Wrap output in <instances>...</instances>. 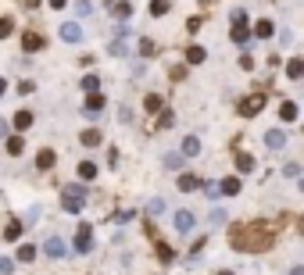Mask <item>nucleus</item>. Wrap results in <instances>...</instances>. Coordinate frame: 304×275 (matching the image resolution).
Wrapping results in <instances>:
<instances>
[{
    "label": "nucleus",
    "instance_id": "nucleus-1",
    "mask_svg": "<svg viewBox=\"0 0 304 275\" xmlns=\"http://www.w3.org/2000/svg\"><path fill=\"white\" fill-rule=\"evenodd\" d=\"M229 240L236 250H269L272 247V225L265 222H247V225H236L229 232Z\"/></svg>",
    "mask_w": 304,
    "mask_h": 275
},
{
    "label": "nucleus",
    "instance_id": "nucleus-2",
    "mask_svg": "<svg viewBox=\"0 0 304 275\" xmlns=\"http://www.w3.org/2000/svg\"><path fill=\"white\" fill-rule=\"evenodd\" d=\"M83 196H86L83 186H65V193H61V208H65L68 215H79V211H83Z\"/></svg>",
    "mask_w": 304,
    "mask_h": 275
},
{
    "label": "nucleus",
    "instance_id": "nucleus-3",
    "mask_svg": "<svg viewBox=\"0 0 304 275\" xmlns=\"http://www.w3.org/2000/svg\"><path fill=\"white\" fill-rule=\"evenodd\" d=\"M233 43L251 47V32H247V15H244V11H236V15H233Z\"/></svg>",
    "mask_w": 304,
    "mask_h": 275
},
{
    "label": "nucleus",
    "instance_id": "nucleus-4",
    "mask_svg": "<svg viewBox=\"0 0 304 275\" xmlns=\"http://www.w3.org/2000/svg\"><path fill=\"white\" fill-rule=\"evenodd\" d=\"M265 107V93H251V97H244L240 104H236V111L244 114V118H251V114H258Z\"/></svg>",
    "mask_w": 304,
    "mask_h": 275
},
{
    "label": "nucleus",
    "instance_id": "nucleus-5",
    "mask_svg": "<svg viewBox=\"0 0 304 275\" xmlns=\"http://www.w3.org/2000/svg\"><path fill=\"white\" fill-rule=\"evenodd\" d=\"M90 247H93V229L83 222V225H79V236H75V250H79V254H86Z\"/></svg>",
    "mask_w": 304,
    "mask_h": 275
},
{
    "label": "nucleus",
    "instance_id": "nucleus-6",
    "mask_svg": "<svg viewBox=\"0 0 304 275\" xmlns=\"http://www.w3.org/2000/svg\"><path fill=\"white\" fill-rule=\"evenodd\" d=\"M61 39H65V43H83V29L75 22H65L61 25Z\"/></svg>",
    "mask_w": 304,
    "mask_h": 275
},
{
    "label": "nucleus",
    "instance_id": "nucleus-7",
    "mask_svg": "<svg viewBox=\"0 0 304 275\" xmlns=\"http://www.w3.org/2000/svg\"><path fill=\"white\" fill-rule=\"evenodd\" d=\"M43 250H47V257H65V254H68V247H65L61 236H50V240L43 243Z\"/></svg>",
    "mask_w": 304,
    "mask_h": 275
},
{
    "label": "nucleus",
    "instance_id": "nucleus-8",
    "mask_svg": "<svg viewBox=\"0 0 304 275\" xmlns=\"http://www.w3.org/2000/svg\"><path fill=\"white\" fill-rule=\"evenodd\" d=\"M194 225H197L194 211H175V232H190Z\"/></svg>",
    "mask_w": 304,
    "mask_h": 275
},
{
    "label": "nucleus",
    "instance_id": "nucleus-9",
    "mask_svg": "<svg viewBox=\"0 0 304 275\" xmlns=\"http://www.w3.org/2000/svg\"><path fill=\"white\" fill-rule=\"evenodd\" d=\"M286 143V132L283 129H269V132H265V147H269V150H279Z\"/></svg>",
    "mask_w": 304,
    "mask_h": 275
},
{
    "label": "nucleus",
    "instance_id": "nucleus-10",
    "mask_svg": "<svg viewBox=\"0 0 304 275\" xmlns=\"http://www.w3.org/2000/svg\"><path fill=\"white\" fill-rule=\"evenodd\" d=\"M272 32H276V25H272V22H269V18H261V22H258V25H254V36H258V39H269V36H272Z\"/></svg>",
    "mask_w": 304,
    "mask_h": 275
},
{
    "label": "nucleus",
    "instance_id": "nucleus-11",
    "mask_svg": "<svg viewBox=\"0 0 304 275\" xmlns=\"http://www.w3.org/2000/svg\"><path fill=\"white\" fill-rule=\"evenodd\" d=\"M183 154H186V157H197V154H201V140H197V136H186V140H183Z\"/></svg>",
    "mask_w": 304,
    "mask_h": 275
},
{
    "label": "nucleus",
    "instance_id": "nucleus-12",
    "mask_svg": "<svg viewBox=\"0 0 304 275\" xmlns=\"http://www.w3.org/2000/svg\"><path fill=\"white\" fill-rule=\"evenodd\" d=\"M22 47H25V50L32 54V50H40V47H43V39L36 36V32H25V36H22Z\"/></svg>",
    "mask_w": 304,
    "mask_h": 275
},
{
    "label": "nucleus",
    "instance_id": "nucleus-13",
    "mask_svg": "<svg viewBox=\"0 0 304 275\" xmlns=\"http://www.w3.org/2000/svg\"><path fill=\"white\" fill-rule=\"evenodd\" d=\"M197 186H201V179H197V175H179V189H183V193H194Z\"/></svg>",
    "mask_w": 304,
    "mask_h": 275
},
{
    "label": "nucleus",
    "instance_id": "nucleus-14",
    "mask_svg": "<svg viewBox=\"0 0 304 275\" xmlns=\"http://www.w3.org/2000/svg\"><path fill=\"white\" fill-rule=\"evenodd\" d=\"M222 193H225V196H236V193H240V179H236V175L222 179Z\"/></svg>",
    "mask_w": 304,
    "mask_h": 275
},
{
    "label": "nucleus",
    "instance_id": "nucleus-15",
    "mask_svg": "<svg viewBox=\"0 0 304 275\" xmlns=\"http://www.w3.org/2000/svg\"><path fill=\"white\" fill-rule=\"evenodd\" d=\"M286 75H290V79H300V75H304V61H300V57H290V64H286Z\"/></svg>",
    "mask_w": 304,
    "mask_h": 275
},
{
    "label": "nucleus",
    "instance_id": "nucleus-16",
    "mask_svg": "<svg viewBox=\"0 0 304 275\" xmlns=\"http://www.w3.org/2000/svg\"><path fill=\"white\" fill-rule=\"evenodd\" d=\"M79 140H83V143H86V147H97V143H100V140H104V132H100V129H86V132H83V136H79Z\"/></svg>",
    "mask_w": 304,
    "mask_h": 275
},
{
    "label": "nucleus",
    "instance_id": "nucleus-17",
    "mask_svg": "<svg viewBox=\"0 0 304 275\" xmlns=\"http://www.w3.org/2000/svg\"><path fill=\"white\" fill-rule=\"evenodd\" d=\"M86 93H97L100 90V75H83V83H79Z\"/></svg>",
    "mask_w": 304,
    "mask_h": 275
},
{
    "label": "nucleus",
    "instance_id": "nucleus-18",
    "mask_svg": "<svg viewBox=\"0 0 304 275\" xmlns=\"http://www.w3.org/2000/svg\"><path fill=\"white\" fill-rule=\"evenodd\" d=\"M100 107H104V97H100V93H90V97H86V111H90V114H97Z\"/></svg>",
    "mask_w": 304,
    "mask_h": 275
},
{
    "label": "nucleus",
    "instance_id": "nucleus-19",
    "mask_svg": "<svg viewBox=\"0 0 304 275\" xmlns=\"http://www.w3.org/2000/svg\"><path fill=\"white\" fill-rule=\"evenodd\" d=\"M79 179H86V182L97 179V165H93V161H83V165H79Z\"/></svg>",
    "mask_w": 304,
    "mask_h": 275
},
{
    "label": "nucleus",
    "instance_id": "nucleus-20",
    "mask_svg": "<svg viewBox=\"0 0 304 275\" xmlns=\"http://www.w3.org/2000/svg\"><path fill=\"white\" fill-rule=\"evenodd\" d=\"M183 161H186V154H165V168H183Z\"/></svg>",
    "mask_w": 304,
    "mask_h": 275
},
{
    "label": "nucleus",
    "instance_id": "nucleus-21",
    "mask_svg": "<svg viewBox=\"0 0 304 275\" xmlns=\"http://www.w3.org/2000/svg\"><path fill=\"white\" fill-rule=\"evenodd\" d=\"M186 61L190 64H201L204 61V47H186Z\"/></svg>",
    "mask_w": 304,
    "mask_h": 275
},
{
    "label": "nucleus",
    "instance_id": "nucleus-22",
    "mask_svg": "<svg viewBox=\"0 0 304 275\" xmlns=\"http://www.w3.org/2000/svg\"><path fill=\"white\" fill-rule=\"evenodd\" d=\"M140 54L143 57H154L158 54V43H154V39H140Z\"/></svg>",
    "mask_w": 304,
    "mask_h": 275
},
{
    "label": "nucleus",
    "instance_id": "nucleus-23",
    "mask_svg": "<svg viewBox=\"0 0 304 275\" xmlns=\"http://www.w3.org/2000/svg\"><path fill=\"white\" fill-rule=\"evenodd\" d=\"M29 125H32V114L29 111H18L15 114V129H29Z\"/></svg>",
    "mask_w": 304,
    "mask_h": 275
},
{
    "label": "nucleus",
    "instance_id": "nucleus-24",
    "mask_svg": "<svg viewBox=\"0 0 304 275\" xmlns=\"http://www.w3.org/2000/svg\"><path fill=\"white\" fill-rule=\"evenodd\" d=\"M236 168H240V172H254V157H251V154H240V157H236Z\"/></svg>",
    "mask_w": 304,
    "mask_h": 275
},
{
    "label": "nucleus",
    "instance_id": "nucleus-25",
    "mask_svg": "<svg viewBox=\"0 0 304 275\" xmlns=\"http://www.w3.org/2000/svg\"><path fill=\"white\" fill-rule=\"evenodd\" d=\"M279 114L286 118V122H293V118H297V104H293V100H286V104L279 107Z\"/></svg>",
    "mask_w": 304,
    "mask_h": 275
},
{
    "label": "nucleus",
    "instance_id": "nucleus-26",
    "mask_svg": "<svg viewBox=\"0 0 304 275\" xmlns=\"http://www.w3.org/2000/svg\"><path fill=\"white\" fill-rule=\"evenodd\" d=\"M36 165H40V168H50V165H54V150H40V157H36Z\"/></svg>",
    "mask_w": 304,
    "mask_h": 275
},
{
    "label": "nucleus",
    "instance_id": "nucleus-27",
    "mask_svg": "<svg viewBox=\"0 0 304 275\" xmlns=\"http://www.w3.org/2000/svg\"><path fill=\"white\" fill-rule=\"evenodd\" d=\"M15 32V18H0V39H8Z\"/></svg>",
    "mask_w": 304,
    "mask_h": 275
},
{
    "label": "nucleus",
    "instance_id": "nucleus-28",
    "mask_svg": "<svg viewBox=\"0 0 304 275\" xmlns=\"http://www.w3.org/2000/svg\"><path fill=\"white\" fill-rule=\"evenodd\" d=\"M172 122H175V114H172V111H161V118H158L154 129H172Z\"/></svg>",
    "mask_w": 304,
    "mask_h": 275
},
{
    "label": "nucleus",
    "instance_id": "nucleus-29",
    "mask_svg": "<svg viewBox=\"0 0 304 275\" xmlns=\"http://www.w3.org/2000/svg\"><path fill=\"white\" fill-rule=\"evenodd\" d=\"M115 15H118V18H129V15H133V4H129V0H118V4H115Z\"/></svg>",
    "mask_w": 304,
    "mask_h": 275
},
{
    "label": "nucleus",
    "instance_id": "nucleus-30",
    "mask_svg": "<svg viewBox=\"0 0 304 275\" xmlns=\"http://www.w3.org/2000/svg\"><path fill=\"white\" fill-rule=\"evenodd\" d=\"M168 11V0H154V4H150V15H154V18H161Z\"/></svg>",
    "mask_w": 304,
    "mask_h": 275
},
{
    "label": "nucleus",
    "instance_id": "nucleus-31",
    "mask_svg": "<svg viewBox=\"0 0 304 275\" xmlns=\"http://www.w3.org/2000/svg\"><path fill=\"white\" fill-rule=\"evenodd\" d=\"M32 257H36V247H29V243H25V247H18V261H25V264H29Z\"/></svg>",
    "mask_w": 304,
    "mask_h": 275
},
{
    "label": "nucleus",
    "instance_id": "nucleus-32",
    "mask_svg": "<svg viewBox=\"0 0 304 275\" xmlns=\"http://www.w3.org/2000/svg\"><path fill=\"white\" fill-rule=\"evenodd\" d=\"M4 236H8V240H18V236H22V222H11V225L4 229Z\"/></svg>",
    "mask_w": 304,
    "mask_h": 275
},
{
    "label": "nucleus",
    "instance_id": "nucleus-33",
    "mask_svg": "<svg viewBox=\"0 0 304 275\" xmlns=\"http://www.w3.org/2000/svg\"><path fill=\"white\" fill-rule=\"evenodd\" d=\"M22 147H25L22 136H11V140H8V154H22Z\"/></svg>",
    "mask_w": 304,
    "mask_h": 275
},
{
    "label": "nucleus",
    "instance_id": "nucleus-34",
    "mask_svg": "<svg viewBox=\"0 0 304 275\" xmlns=\"http://www.w3.org/2000/svg\"><path fill=\"white\" fill-rule=\"evenodd\" d=\"M143 104H147V111H161V97H158V93H150Z\"/></svg>",
    "mask_w": 304,
    "mask_h": 275
},
{
    "label": "nucleus",
    "instance_id": "nucleus-35",
    "mask_svg": "<svg viewBox=\"0 0 304 275\" xmlns=\"http://www.w3.org/2000/svg\"><path fill=\"white\" fill-rule=\"evenodd\" d=\"M147 211H150V215H161V211H165V200H158V196H154V200L147 204Z\"/></svg>",
    "mask_w": 304,
    "mask_h": 275
},
{
    "label": "nucleus",
    "instance_id": "nucleus-36",
    "mask_svg": "<svg viewBox=\"0 0 304 275\" xmlns=\"http://www.w3.org/2000/svg\"><path fill=\"white\" fill-rule=\"evenodd\" d=\"M15 271V261L11 257H0V275H11Z\"/></svg>",
    "mask_w": 304,
    "mask_h": 275
},
{
    "label": "nucleus",
    "instance_id": "nucleus-37",
    "mask_svg": "<svg viewBox=\"0 0 304 275\" xmlns=\"http://www.w3.org/2000/svg\"><path fill=\"white\" fill-rule=\"evenodd\" d=\"M204 193H208V196H218V193H222V182H204Z\"/></svg>",
    "mask_w": 304,
    "mask_h": 275
},
{
    "label": "nucleus",
    "instance_id": "nucleus-38",
    "mask_svg": "<svg viewBox=\"0 0 304 275\" xmlns=\"http://www.w3.org/2000/svg\"><path fill=\"white\" fill-rule=\"evenodd\" d=\"M158 257H161V261H172V247H165V243H158Z\"/></svg>",
    "mask_w": 304,
    "mask_h": 275
},
{
    "label": "nucleus",
    "instance_id": "nucleus-39",
    "mask_svg": "<svg viewBox=\"0 0 304 275\" xmlns=\"http://www.w3.org/2000/svg\"><path fill=\"white\" fill-rule=\"evenodd\" d=\"M107 50H111V54H115V57H122V54H126V43H111Z\"/></svg>",
    "mask_w": 304,
    "mask_h": 275
},
{
    "label": "nucleus",
    "instance_id": "nucleus-40",
    "mask_svg": "<svg viewBox=\"0 0 304 275\" xmlns=\"http://www.w3.org/2000/svg\"><path fill=\"white\" fill-rule=\"evenodd\" d=\"M225 222V211H211V225H222Z\"/></svg>",
    "mask_w": 304,
    "mask_h": 275
},
{
    "label": "nucleus",
    "instance_id": "nucleus-41",
    "mask_svg": "<svg viewBox=\"0 0 304 275\" xmlns=\"http://www.w3.org/2000/svg\"><path fill=\"white\" fill-rule=\"evenodd\" d=\"M65 4H68V0H50V8H54V11H61Z\"/></svg>",
    "mask_w": 304,
    "mask_h": 275
},
{
    "label": "nucleus",
    "instance_id": "nucleus-42",
    "mask_svg": "<svg viewBox=\"0 0 304 275\" xmlns=\"http://www.w3.org/2000/svg\"><path fill=\"white\" fill-rule=\"evenodd\" d=\"M4 132H8V125H4V118H0V136H4Z\"/></svg>",
    "mask_w": 304,
    "mask_h": 275
},
{
    "label": "nucleus",
    "instance_id": "nucleus-43",
    "mask_svg": "<svg viewBox=\"0 0 304 275\" xmlns=\"http://www.w3.org/2000/svg\"><path fill=\"white\" fill-rule=\"evenodd\" d=\"M4 90H8V83H4V79H0V97H4Z\"/></svg>",
    "mask_w": 304,
    "mask_h": 275
},
{
    "label": "nucleus",
    "instance_id": "nucleus-44",
    "mask_svg": "<svg viewBox=\"0 0 304 275\" xmlns=\"http://www.w3.org/2000/svg\"><path fill=\"white\" fill-rule=\"evenodd\" d=\"M290 275H304V268H293V271H290Z\"/></svg>",
    "mask_w": 304,
    "mask_h": 275
},
{
    "label": "nucleus",
    "instance_id": "nucleus-45",
    "mask_svg": "<svg viewBox=\"0 0 304 275\" xmlns=\"http://www.w3.org/2000/svg\"><path fill=\"white\" fill-rule=\"evenodd\" d=\"M25 4H29V8H36V4H40V0H25Z\"/></svg>",
    "mask_w": 304,
    "mask_h": 275
},
{
    "label": "nucleus",
    "instance_id": "nucleus-46",
    "mask_svg": "<svg viewBox=\"0 0 304 275\" xmlns=\"http://www.w3.org/2000/svg\"><path fill=\"white\" fill-rule=\"evenodd\" d=\"M297 229H300V232H304V218H300V222H297Z\"/></svg>",
    "mask_w": 304,
    "mask_h": 275
},
{
    "label": "nucleus",
    "instance_id": "nucleus-47",
    "mask_svg": "<svg viewBox=\"0 0 304 275\" xmlns=\"http://www.w3.org/2000/svg\"><path fill=\"white\" fill-rule=\"evenodd\" d=\"M218 275H233V271H218Z\"/></svg>",
    "mask_w": 304,
    "mask_h": 275
},
{
    "label": "nucleus",
    "instance_id": "nucleus-48",
    "mask_svg": "<svg viewBox=\"0 0 304 275\" xmlns=\"http://www.w3.org/2000/svg\"><path fill=\"white\" fill-rule=\"evenodd\" d=\"M300 189H304V179H300Z\"/></svg>",
    "mask_w": 304,
    "mask_h": 275
}]
</instances>
